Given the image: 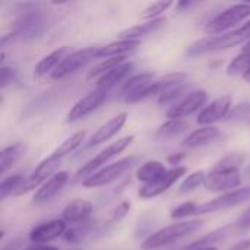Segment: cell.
Listing matches in <instances>:
<instances>
[{"label":"cell","mask_w":250,"mask_h":250,"mask_svg":"<svg viewBox=\"0 0 250 250\" xmlns=\"http://www.w3.org/2000/svg\"><path fill=\"white\" fill-rule=\"evenodd\" d=\"M130 207H132V204H130L129 201H123V202H120L116 208H113V209L110 211V214H108V217H107L105 224H107V226H110V224H116V223L122 221V220L129 214Z\"/></svg>","instance_id":"obj_38"},{"label":"cell","mask_w":250,"mask_h":250,"mask_svg":"<svg viewBox=\"0 0 250 250\" xmlns=\"http://www.w3.org/2000/svg\"><path fill=\"white\" fill-rule=\"evenodd\" d=\"M237 229L245 230V229H250V208L240 217V220L237 221Z\"/></svg>","instance_id":"obj_43"},{"label":"cell","mask_w":250,"mask_h":250,"mask_svg":"<svg viewBox=\"0 0 250 250\" xmlns=\"http://www.w3.org/2000/svg\"><path fill=\"white\" fill-rule=\"evenodd\" d=\"M69 182V173L67 171H57L54 176H51L34 195L32 204L34 205H44L50 202Z\"/></svg>","instance_id":"obj_18"},{"label":"cell","mask_w":250,"mask_h":250,"mask_svg":"<svg viewBox=\"0 0 250 250\" xmlns=\"http://www.w3.org/2000/svg\"><path fill=\"white\" fill-rule=\"evenodd\" d=\"M186 81H188V75L186 73H182V72H176V73H170V75H166L164 78L161 79H155L136 100L135 103L138 101H142V100H146V98H151V97H161L163 94L174 89V88H179V86H185L186 85Z\"/></svg>","instance_id":"obj_14"},{"label":"cell","mask_w":250,"mask_h":250,"mask_svg":"<svg viewBox=\"0 0 250 250\" xmlns=\"http://www.w3.org/2000/svg\"><path fill=\"white\" fill-rule=\"evenodd\" d=\"M246 117H250V103L234 105V108H231V111L229 113L227 120L229 122H240V120H245Z\"/></svg>","instance_id":"obj_40"},{"label":"cell","mask_w":250,"mask_h":250,"mask_svg":"<svg viewBox=\"0 0 250 250\" xmlns=\"http://www.w3.org/2000/svg\"><path fill=\"white\" fill-rule=\"evenodd\" d=\"M249 199L250 186L242 188V189H236L233 192L223 193L221 196H218L215 199H211L208 202L198 204L196 215H204V214H211V212H218V211H224V209H229V208H234V207H239V205L248 202Z\"/></svg>","instance_id":"obj_6"},{"label":"cell","mask_w":250,"mask_h":250,"mask_svg":"<svg viewBox=\"0 0 250 250\" xmlns=\"http://www.w3.org/2000/svg\"><path fill=\"white\" fill-rule=\"evenodd\" d=\"M47 29V19L44 13L38 9L22 7L19 18L15 22V29L12 34L15 38H35L40 37Z\"/></svg>","instance_id":"obj_4"},{"label":"cell","mask_w":250,"mask_h":250,"mask_svg":"<svg viewBox=\"0 0 250 250\" xmlns=\"http://www.w3.org/2000/svg\"><path fill=\"white\" fill-rule=\"evenodd\" d=\"M189 129V122L185 119H171L167 120L164 125H161L155 133V141L157 142H167L171 141L182 133H185Z\"/></svg>","instance_id":"obj_27"},{"label":"cell","mask_w":250,"mask_h":250,"mask_svg":"<svg viewBox=\"0 0 250 250\" xmlns=\"http://www.w3.org/2000/svg\"><path fill=\"white\" fill-rule=\"evenodd\" d=\"M23 250H59L56 246H48V245H35L31 248H26Z\"/></svg>","instance_id":"obj_47"},{"label":"cell","mask_w":250,"mask_h":250,"mask_svg":"<svg viewBox=\"0 0 250 250\" xmlns=\"http://www.w3.org/2000/svg\"><path fill=\"white\" fill-rule=\"evenodd\" d=\"M135 64L132 62H125L123 64L117 66L116 69L104 73L101 78L97 79V88L103 89L105 92H110L113 88H116L120 82H123L133 70Z\"/></svg>","instance_id":"obj_21"},{"label":"cell","mask_w":250,"mask_h":250,"mask_svg":"<svg viewBox=\"0 0 250 250\" xmlns=\"http://www.w3.org/2000/svg\"><path fill=\"white\" fill-rule=\"evenodd\" d=\"M250 67V54L246 53H240L239 56H236L227 66V75L230 76H236V75H245Z\"/></svg>","instance_id":"obj_36"},{"label":"cell","mask_w":250,"mask_h":250,"mask_svg":"<svg viewBox=\"0 0 250 250\" xmlns=\"http://www.w3.org/2000/svg\"><path fill=\"white\" fill-rule=\"evenodd\" d=\"M15 79H16V70L13 67L1 66V69H0V86H1V89L7 88Z\"/></svg>","instance_id":"obj_41"},{"label":"cell","mask_w":250,"mask_h":250,"mask_svg":"<svg viewBox=\"0 0 250 250\" xmlns=\"http://www.w3.org/2000/svg\"><path fill=\"white\" fill-rule=\"evenodd\" d=\"M249 16L250 3L233 4V6L227 7L226 10H223L221 13H218L215 18H212L205 25V32L208 35H217L220 32H224V31L236 26L237 23H240L242 21H245Z\"/></svg>","instance_id":"obj_5"},{"label":"cell","mask_w":250,"mask_h":250,"mask_svg":"<svg viewBox=\"0 0 250 250\" xmlns=\"http://www.w3.org/2000/svg\"><path fill=\"white\" fill-rule=\"evenodd\" d=\"M208 101V92L205 89H196L189 92L186 97H183L179 103L173 104L167 110L168 120L171 119H185L186 116H190L196 111H199Z\"/></svg>","instance_id":"obj_10"},{"label":"cell","mask_w":250,"mask_h":250,"mask_svg":"<svg viewBox=\"0 0 250 250\" xmlns=\"http://www.w3.org/2000/svg\"><path fill=\"white\" fill-rule=\"evenodd\" d=\"M186 167H173L171 170H168L161 179H158L157 182L154 183H149V185H144L138 195L141 199H152V198H157L160 195H163L164 192H167L177 180H180L185 174H186Z\"/></svg>","instance_id":"obj_12"},{"label":"cell","mask_w":250,"mask_h":250,"mask_svg":"<svg viewBox=\"0 0 250 250\" xmlns=\"http://www.w3.org/2000/svg\"><path fill=\"white\" fill-rule=\"evenodd\" d=\"M155 81L154 72H141L130 76L120 88L119 98L126 101L127 104H133L135 100Z\"/></svg>","instance_id":"obj_13"},{"label":"cell","mask_w":250,"mask_h":250,"mask_svg":"<svg viewBox=\"0 0 250 250\" xmlns=\"http://www.w3.org/2000/svg\"><path fill=\"white\" fill-rule=\"evenodd\" d=\"M83 139H85V132H76V133H73L72 136H69L66 141H63V142L54 149L53 155L57 157V158H60V160H63L66 155H69L70 152L76 151V149L82 145Z\"/></svg>","instance_id":"obj_32"},{"label":"cell","mask_w":250,"mask_h":250,"mask_svg":"<svg viewBox=\"0 0 250 250\" xmlns=\"http://www.w3.org/2000/svg\"><path fill=\"white\" fill-rule=\"evenodd\" d=\"M164 23H166V18H158V19H154V21L142 22L139 25H135V26H130V28H126V29L120 31L117 34V40H133V41H139V38H142L145 35H149V34L158 31L161 26H164Z\"/></svg>","instance_id":"obj_24"},{"label":"cell","mask_w":250,"mask_h":250,"mask_svg":"<svg viewBox=\"0 0 250 250\" xmlns=\"http://www.w3.org/2000/svg\"><path fill=\"white\" fill-rule=\"evenodd\" d=\"M25 183H26V179L22 174H13V176L4 177L0 183V199L4 201L7 196H12V195L19 196Z\"/></svg>","instance_id":"obj_30"},{"label":"cell","mask_w":250,"mask_h":250,"mask_svg":"<svg viewBox=\"0 0 250 250\" xmlns=\"http://www.w3.org/2000/svg\"><path fill=\"white\" fill-rule=\"evenodd\" d=\"M183 89H185V86H179V88H174V89H171V91L163 94L161 97H158V104H160V105H166V104L174 101V100L183 92Z\"/></svg>","instance_id":"obj_42"},{"label":"cell","mask_w":250,"mask_h":250,"mask_svg":"<svg viewBox=\"0 0 250 250\" xmlns=\"http://www.w3.org/2000/svg\"><path fill=\"white\" fill-rule=\"evenodd\" d=\"M67 54H69V48L62 47V48L53 50L51 53L44 56L34 67V78L40 79V78L45 76L47 73H53Z\"/></svg>","instance_id":"obj_23"},{"label":"cell","mask_w":250,"mask_h":250,"mask_svg":"<svg viewBox=\"0 0 250 250\" xmlns=\"http://www.w3.org/2000/svg\"><path fill=\"white\" fill-rule=\"evenodd\" d=\"M141 45V41L133 40H117L113 41L104 47H98L97 57H119V56H127L129 53L135 51Z\"/></svg>","instance_id":"obj_26"},{"label":"cell","mask_w":250,"mask_h":250,"mask_svg":"<svg viewBox=\"0 0 250 250\" xmlns=\"http://www.w3.org/2000/svg\"><path fill=\"white\" fill-rule=\"evenodd\" d=\"M133 139H135L133 135H127V136H125V138H120V139L114 141V142L110 144L105 149H103L101 152H98V154H97L91 161H88L83 167H81V168L78 170V173H76L75 177L79 179V177H82V176L88 177V176L94 174V173L98 171V168L103 167L108 160H111L113 157H116L117 154H120L122 151H125V149L133 142Z\"/></svg>","instance_id":"obj_7"},{"label":"cell","mask_w":250,"mask_h":250,"mask_svg":"<svg viewBox=\"0 0 250 250\" xmlns=\"http://www.w3.org/2000/svg\"><path fill=\"white\" fill-rule=\"evenodd\" d=\"M237 229V226L234 224H230V226H226V227H221V229H217L205 236H202L201 239L192 242L189 246H186L185 250H199V249H208V248H214L215 243H220L223 242L224 239H227L230 234H233V231Z\"/></svg>","instance_id":"obj_25"},{"label":"cell","mask_w":250,"mask_h":250,"mask_svg":"<svg viewBox=\"0 0 250 250\" xmlns=\"http://www.w3.org/2000/svg\"><path fill=\"white\" fill-rule=\"evenodd\" d=\"M246 161L245 152H230L226 157H223L220 161L215 163V166L211 170H221V171H233L239 170L243 163Z\"/></svg>","instance_id":"obj_33"},{"label":"cell","mask_w":250,"mask_h":250,"mask_svg":"<svg viewBox=\"0 0 250 250\" xmlns=\"http://www.w3.org/2000/svg\"><path fill=\"white\" fill-rule=\"evenodd\" d=\"M26 146L23 144H12L1 149L0 152V173L4 174L9 168H12L25 154Z\"/></svg>","instance_id":"obj_29"},{"label":"cell","mask_w":250,"mask_h":250,"mask_svg":"<svg viewBox=\"0 0 250 250\" xmlns=\"http://www.w3.org/2000/svg\"><path fill=\"white\" fill-rule=\"evenodd\" d=\"M196 4V1H192V0H182V1H179L177 4H176V7L179 9V10H185V9H190L192 6H195Z\"/></svg>","instance_id":"obj_46"},{"label":"cell","mask_w":250,"mask_h":250,"mask_svg":"<svg viewBox=\"0 0 250 250\" xmlns=\"http://www.w3.org/2000/svg\"><path fill=\"white\" fill-rule=\"evenodd\" d=\"M230 111H231V97L223 95L211 101L207 107H204L199 111L196 122L201 126H212V123L220 122L221 119H227Z\"/></svg>","instance_id":"obj_15"},{"label":"cell","mask_w":250,"mask_h":250,"mask_svg":"<svg viewBox=\"0 0 250 250\" xmlns=\"http://www.w3.org/2000/svg\"><path fill=\"white\" fill-rule=\"evenodd\" d=\"M242 53H246V54H250V41H248V42L245 44V47H243Z\"/></svg>","instance_id":"obj_48"},{"label":"cell","mask_w":250,"mask_h":250,"mask_svg":"<svg viewBox=\"0 0 250 250\" xmlns=\"http://www.w3.org/2000/svg\"><path fill=\"white\" fill-rule=\"evenodd\" d=\"M199 250H217L215 248H208V249H199Z\"/></svg>","instance_id":"obj_50"},{"label":"cell","mask_w":250,"mask_h":250,"mask_svg":"<svg viewBox=\"0 0 250 250\" xmlns=\"http://www.w3.org/2000/svg\"><path fill=\"white\" fill-rule=\"evenodd\" d=\"M243 79H245L246 82H249V83H250V67L248 69V72H246V73L243 75Z\"/></svg>","instance_id":"obj_49"},{"label":"cell","mask_w":250,"mask_h":250,"mask_svg":"<svg viewBox=\"0 0 250 250\" xmlns=\"http://www.w3.org/2000/svg\"><path fill=\"white\" fill-rule=\"evenodd\" d=\"M168 170L166 168V166L161 161L157 160H151L144 163L138 170H136V179L144 183V185H149L157 182L158 179H161Z\"/></svg>","instance_id":"obj_28"},{"label":"cell","mask_w":250,"mask_h":250,"mask_svg":"<svg viewBox=\"0 0 250 250\" xmlns=\"http://www.w3.org/2000/svg\"><path fill=\"white\" fill-rule=\"evenodd\" d=\"M205 221L202 220H186L180 223H174L171 226H167L164 229H160L154 233H151L141 245L142 250H157L161 248H167L196 231H199L204 227Z\"/></svg>","instance_id":"obj_2"},{"label":"cell","mask_w":250,"mask_h":250,"mask_svg":"<svg viewBox=\"0 0 250 250\" xmlns=\"http://www.w3.org/2000/svg\"><path fill=\"white\" fill-rule=\"evenodd\" d=\"M126 122H127V113L123 111V113L116 114L114 117H111L107 123H104L94 132V135L88 141V146H97V145L111 139L114 135H117L122 130V127L126 125Z\"/></svg>","instance_id":"obj_19"},{"label":"cell","mask_w":250,"mask_h":250,"mask_svg":"<svg viewBox=\"0 0 250 250\" xmlns=\"http://www.w3.org/2000/svg\"><path fill=\"white\" fill-rule=\"evenodd\" d=\"M92 214V204L86 199H73L62 211V220L67 224H81L89 220Z\"/></svg>","instance_id":"obj_20"},{"label":"cell","mask_w":250,"mask_h":250,"mask_svg":"<svg viewBox=\"0 0 250 250\" xmlns=\"http://www.w3.org/2000/svg\"><path fill=\"white\" fill-rule=\"evenodd\" d=\"M139 161H141V157H138V155H129L126 158H122L117 163H113L104 168H100L94 174L85 177L82 180V186L86 189H92V188H101V186L110 185L111 182L117 180L123 173H126L129 168H132Z\"/></svg>","instance_id":"obj_3"},{"label":"cell","mask_w":250,"mask_h":250,"mask_svg":"<svg viewBox=\"0 0 250 250\" xmlns=\"http://www.w3.org/2000/svg\"><path fill=\"white\" fill-rule=\"evenodd\" d=\"M60 163H62V160L57 158V157H54L53 154H50L47 158H44V160L38 164V167L34 170V173L26 179V183H25V186H23L21 195H23V193L32 190L34 188H38V186L41 188L51 176H54V174L57 173V168H59Z\"/></svg>","instance_id":"obj_16"},{"label":"cell","mask_w":250,"mask_h":250,"mask_svg":"<svg viewBox=\"0 0 250 250\" xmlns=\"http://www.w3.org/2000/svg\"><path fill=\"white\" fill-rule=\"evenodd\" d=\"M250 249V239L240 240L239 243H236L234 246H231L229 250H249Z\"/></svg>","instance_id":"obj_45"},{"label":"cell","mask_w":250,"mask_h":250,"mask_svg":"<svg viewBox=\"0 0 250 250\" xmlns=\"http://www.w3.org/2000/svg\"><path fill=\"white\" fill-rule=\"evenodd\" d=\"M242 185V176L239 170L233 171H221V170H211L207 174L204 188L209 192H233L236 188Z\"/></svg>","instance_id":"obj_11"},{"label":"cell","mask_w":250,"mask_h":250,"mask_svg":"<svg viewBox=\"0 0 250 250\" xmlns=\"http://www.w3.org/2000/svg\"><path fill=\"white\" fill-rule=\"evenodd\" d=\"M97 50H98V47H86V48L69 53L63 59V62L59 64V67L51 73V78L54 81H60V79H64L69 75L78 72L86 63H89L91 60L97 59Z\"/></svg>","instance_id":"obj_8"},{"label":"cell","mask_w":250,"mask_h":250,"mask_svg":"<svg viewBox=\"0 0 250 250\" xmlns=\"http://www.w3.org/2000/svg\"><path fill=\"white\" fill-rule=\"evenodd\" d=\"M107 94L108 92H105L103 89H98V88H95L94 91L88 92L85 97L78 100L75 103V105L67 111L66 122L67 123H75V122H79V120L85 119L91 113H94L105 101Z\"/></svg>","instance_id":"obj_9"},{"label":"cell","mask_w":250,"mask_h":250,"mask_svg":"<svg viewBox=\"0 0 250 250\" xmlns=\"http://www.w3.org/2000/svg\"><path fill=\"white\" fill-rule=\"evenodd\" d=\"M205 179H207V173H205L204 170L193 171V173H190L189 176H186V177L183 179V182H182L180 186H179V192H180V193L193 192V190H196L198 188L204 186Z\"/></svg>","instance_id":"obj_35"},{"label":"cell","mask_w":250,"mask_h":250,"mask_svg":"<svg viewBox=\"0 0 250 250\" xmlns=\"http://www.w3.org/2000/svg\"><path fill=\"white\" fill-rule=\"evenodd\" d=\"M248 41H250V21H248L240 28L231 31V32H227L223 35H208V37H204V38L192 42L186 50V56L198 57V56H202L207 53L227 50V48H231V47L243 44V42L246 44Z\"/></svg>","instance_id":"obj_1"},{"label":"cell","mask_w":250,"mask_h":250,"mask_svg":"<svg viewBox=\"0 0 250 250\" xmlns=\"http://www.w3.org/2000/svg\"><path fill=\"white\" fill-rule=\"evenodd\" d=\"M66 231H67L66 223L62 218L50 220L35 226L29 231V240L35 245H47L59 237H63Z\"/></svg>","instance_id":"obj_17"},{"label":"cell","mask_w":250,"mask_h":250,"mask_svg":"<svg viewBox=\"0 0 250 250\" xmlns=\"http://www.w3.org/2000/svg\"><path fill=\"white\" fill-rule=\"evenodd\" d=\"M126 59H127V56H119V57H108V59H104L103 62H100L98 64H95V66L89 70L88 79L101 78L104 73H107V72L116 69L117 66L123 64L125 62H127Z\"/></svg>","instance_id":"obj_34"},{"label":"cell","mask_w":250,"mask_h":250,"mask_svg":"<svg viewBox=\"0 0 250 250\" xmlns=\"http://www.w3.org/2000/svg\"><path fill=\"white\" fill-rule=\"evenodd\" d=\"M94 229H95V224H92V223L88 220V221H85V223L75 224V227L69 229V230L64 233L63 239H64L67 243L76 245V243H81L83 239H86V237L92 233Z\"/></svg>","instance_id":"obj_31"},{"label":"cell","mask_w":250,"mask_h":250,"mask_svg":"<svg viewBox=\"0 0 250 250\" xmlns=\"http://www.w3.org/2000/svg\"><path fill=\"white\" fill-rule=\"evenodd\" d=\"M196 209H198V204L196 202H185V204H180L179 207H176L171 211V218L173 220H185V218H189L192 215H196Z\"/></svg>","instance_id":"obj_39"},{"label":"cell","mask_w":250,"mask_h":250,"mask_svg":"<svg viewBox=\"0 0 250 250\" xmlns=\"http://www.w3.org/2000/svg\"><path fill=\"white\" fill-rule=\"evenodd\" d=\"M220 135H221V132L218 127L202 126V127L193 130L190 135H188V138L182 142V145L188 149H196V148L212 144L214 141H217L220 138Z\"/></svg>","instance_id":"obj_22"},{"label":"cell","mask_w":250,"mask_h":250,"mask_svg":"<svg viewBox=\"0 0 250 250\" xmlns=\"http://www.w3.org/2000/svg\"><path fill=\"white\" fill-rule=\"evenodd\" d=\"M185 157H186V154H185V152H179V154H174V155L168 157V158H167V161H168V164H173L174 167H179L177 164H180V161H182Z\"/></svg>","instance_id":"obj_44"},{"label":"cell","mask_w":250,"mask_h":250,"mask_svg":"<svg viewBox=\"0 0 250 250\" xmlns=\"http://www.w3.org/2000/svg\"><path fill=\"white\" fill-rule=\"evenodd\" d=\"M173 6V1H155V3H151L149 6H146L142 13H141V19H144L145 22L146 21H154V19H158L160 15L163 12H166L168 7Z\"/></svg>","instance_id":"obj_37"}]
</instances>
